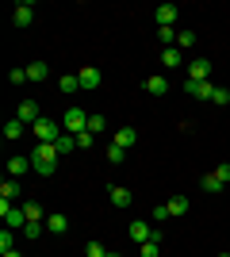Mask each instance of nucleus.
Masks as SVG:
<instances>
[{
	"label": "nucleus",
	"mask_w": 230,
	"mask_h": 257,
	"mask_svg": "<svg viewBox=\"0 0 230 257\" xmlns=\"http://www.w3.org/2000/svg\"><path fill=\"white\" fill-rule=\"evenodd\" d=\"M58 158L62 154L54 150V142H35V150H31V165L39 177H50V173L58 169Z\"/></svg>",
	"instance_id": "nucleus-1"
},
{
	"label": "nucleus",
	"mask_w": 230,
	"mask_h": 257,
	"mask_svg": "<svg viewBox=\"0 0 230 257\" xmlns=\"http://www.w3.org/2000/svg\"><path fill=\"white\" fill-rule=\"evenodd\" d=\"M31 135H35V139H39V142H58V139H62V131H58V123H54V119H39V123H35V127H31Z\"/></svg>",
	"instance_id": "nucleus-2"
},
{
	"label": "nucleus",
	"mask_w": 230,
	"mask_h": 257,
	"mask_svg": "<svg viewBox=\"0 0 230 257\" xmlns=\"http://www.w3.org/2000/svg\"><path fill=\"white\" fill-rule=\"evenodd\" d=\"M88 131V115L81 107H69L66 111V135H85Z\"/></svg>",
	"instance_id": "nucleus-3"
},
{
	"label": "nucleus",
	"mask_w": 230,
	"mask_h": 257,
	"mask_svg": "<svg viewBox=\"0 0 230 257\" xmlns=\"http://www.w3.org/2000/svg\"><path fill=\"white\" fill-rule=\"evenodd\" d=\"M16 119H20V123H31V127H35V123L43 119V115H39V104H35V100H20V107H16Z\"/></svg>",
	"instance_id": "nucleus-4"
},
{
	"label": "nucleus",
	"mask_w": 230,
	"mask_h": 257,
	"mask_svg": "<svg viewBox=\"0 0 230 257\" xmlns=\"http://www.w3.org/2000/svg\"><path fill=\"white\" fill-rule=\"evenodd\" d=\"M12 23H16V27H31V23H35V4H31V0H23L20 8L12 12Z\"/></svg>",
	"instance_id": "nucleus-5"
},
{
	"label": "nucleus",
	"mask_w": 230,
	"mask_h": 257,
	"mask_svg": "<svg viewBox=\"0 0 230 257\" xmlns=\"http://www.w3.org/2000/svg\"><path fill=\"white\" fill-rule=\"evenodd\" d=\"M184 88H188V96H196V100L215 96V85H211V81H184Z\"/></svg>",
	"instance_id": "nucleus-6"
},
{
	"label": "nucleus",
	"mask_w": 230,
	"mask_h": 257,
	"mask_svg": "<svg viewBox=\"0 0 230 257\" xmlns=\"http://www.w3.org/2000/svg\"><path fill=\"white\" fill-rule=\"evenodd\" d=\"M108 200H111L115 207H131L134 196H131V188H123V184H111V188H108Z\"/></svg>",
	"instance_id": "nucleus-7"
},
{
	"label": "nucleus",
	"mask_w": 230,
	"mask_h": 257,
	"mask_svg": "<svg viewBox=\"0 0 230 257\" xmlns=\"http://www.w3.org/2000/svg\"><path fill=\"white\" fill-rule=\"evenodd\" d=\"M211 77V62L207 58H196V62L188 65V81H207Z\"/></svg>",
	"instance_id": "nucleus-8"
},
{
	"label": "nucleus",
	"mask_w": 230,
	"mask_h": 257,
	"mask_svg": "<svg viewBox=\"0 0 230 257\" xmlns=\"http://www.w3.org/2000/svg\"><path fill=\"white\" fill-rule=\"evenodd\" d=\"M153 16H157V27H173L176 16H180V8H176V4H161V8L153 12Z\"/></svg>",
	"instance_id": "nucleus-9"
},
{
	"label": "nucleus",
	"mask_w": 230,
	"mask_h": 257,
	"mask_svg": "<svg viewBox=\"0 0 230 257\" xmlns=\"http://www.w3.org/2000/svg\"><path fill=\"white\" fill-rule=\"evenodd\" d=\"M77 77H81V88H100V69L96 65H81Z\"/></svg>",
	"instance_id": "nucleus-10"
},
{
	"label": "nucleus",
	"mask_w": 230,
	"mask_h": 257,
	"mask_svg": "<svg viewBox=\"0 0 230 257\" xmlns=\"http://www.w3.org/2000/svg\"><path fill=\"white\" fill-rule=\"evenodd\" d=\"M153 234H157V226H150V223H131V242H138V246H142V242H150Z\"/></svg>",
	"instance_id": "nucleus-11"
},
{
	"label": "nucleus",
	"mask_w": 230,
	"mask_h": 257,
	"mask_svg": "<svg viewBox=\"0 0 230 257\" xmlns=\"http://www.w3.org/2000/svg\"><path fill=\"white\" fill-rule=\"evenodd\" d=\"M46 230H50V234H66V230H69V219H66L62 211L46 215Z\"/></svg>",
	"instance_id": "nucleus-12"
},
{
	"label": "nucleus",
	"mask_w": 230,
	"mask_h": 257,
	"mask_svg": "<svg viewBox=\"0 0 230 257\" xmlns=\"http://www.w3.org/2000/svg\"><path fill=\"white\" fill-rule=\"evenodd\" d=\"M146 92H150V96H165V92H169V81H165L161 73L146 77Z\"/></svg>",
	"instance_id": "nucleus-13"
},
{
	"label": "nucleus",
	"mask_w": 230,
	"mask_h": 257,
	"mask_svg": "<svg viewBox=\"0 0 230 257\" xmlns=\"http://www.w3.org/2000/svg\"><path fill=\"white\" fill-rule=\"evenodd\" d=\"M111 142H115V146H123V150H131L134 142H138V135H134L131 127H119V131H115V139H111Z\"/></svg>",
	"instance_id": "nucleus-14"
},
{
	"label": "nucleus",
	"mask_w": 230,
	"mask_h": 257,
	"mask_svg": "<svg viewBox=\"0 0 230 257\" xmlns=\"http://www.w3.org/2000/svg\"><path fill=\"white\" fill-rule=\"evenodd\" d=\"M138 253H142V257H157V253H161V226H157V234H153L150 242L138 246Z\"/></svg>",
	"instance_id": "nucleus-15"
},
{
	"label": "nucleus",
	"mask_w": 230,
	"mask_h": 257,
	"mask_svg": "<svg viewBox=\"0 0 230 257\" xmlns=\"http://www.w3.org/2000/svg\"><path fill=\"white\" fill-rule=\"evenodd\" d=\"M58 88H62L66 96H73V92H81V77H77V73H66L62 81H58Z\"/></svg>",
	"instance_id": "nucleus-16"
},
{
	"label": "nucleus",
	"mask_w": 230,
	"mask_h": 257,
	"mask_svg": "<svg viewBox=\"0 0 230 257\" xmlns=\"http://www.w3.org/2000/svg\"><path fill=\"white\" fill-rule=\"evenodd\" d=\"M27 169H35L31 158H8V173H12V177H23Z\"/></svg>",
	"instance_id": "nucleus-17"
},
{
	"label": "nucleus",
	"mask_w": 230,
	"mask_h": 257,
	"mask_svg": "<svg viewBox=\"0 0 230 257\" xmlns=\"http://www.w3.org/2000/svg\"><path fill=\"white\" fill-rule=\"evenodd\" d=\"M0 200H20V181L16 177H8V181L0 184Z\"/></svg>",
	"instance_id": "nucleus-18"
},
{
	"label": "nucleus",
	"mask_w": 230,
	"mask_h": 257,
	"mask_svg": "<svg viewBox=\"0 0 230 257\" xmlns=\"http://www.w3.org/2000/svg\"><path fill=\"white\" fill-rule=\"evenodd\" d=\"M161 65L165 69H176V65H180V50H176V46H165L161 50Z\"/></svg>",
	"instance_id": "nucleus-19"
},
{
	"label": "nucleus",
	"mask_w": 230,
	"mask_h": 257,
	"mask_svg": "<svg viewBox=\"0 0 230 257\" xmlns=\"http://www.w3.org/2000/svg\"><path fill=\"white\" fill-rule=\"evenodd\" d=\"M54 150L62 154V158H66V154H73V150H77V135H62V139L54 142Z\"/></svg>",
	"instance_id": "nucleus-20"
},
{
	"label": "nucleus",
	"mask_w": 230,
	"mask_h": 257,
	"mask_svg": "<svg viewBox=\"0 0 230 257\" xmlns=\"http://www.w3.org/2000/svg\"><path fill=\"white\" fill-rule=\"evenodd\" d=\"M23 211H27V223H46V215H43V207L35 204V200H27V204H23Z\"/></svg>",
	"instance_id": "nucleus-21"
},
{
	"label": "nucleus",
	"mask_w": 230,
	"mask_h": 257,
	"mask_svg": "<svg viewBox=\"0 0 230 257\" xmlns=\"http://www.w3.org/2000/svg\"><path fill=\"white\" fill-rule=\"evenodd\" d=\"M46 73H50L46 62H31V65H27V81H46Z\"/></svg>",
	"instance_id": "nucleus-22"
},
{
	"label": "nucleus",
	"mask_w": 230,
	"mask_h": 257,
	"mask_svg": "<svg viewBox=\"0 0 230 257\" xmlns=\"http://www.w3.org/2000/svg\"><path fill=\"white\" fill-rule=\"evenodd\" d=\"M108 131V119L104 115H88V135H104Z\"/></svg>",
	"instance_id": "nucleus-23"
},
{
	"label": "nucleus",
	"mask_w": 230,
	"mask_h": 257,
	"mask_svg": "<svg viewBox=\"0 0 230 257\" xmlns=\"http://www.w3.org/2000/svg\"><path fill=\"white\" fill-rule=\"evenodd\" d=\"M176 35H180L176 27H157V39H161L165 46H176Z\"/></svg>",
	"instance_id": "nucleus-24"
},
{
	"label": "nucleus",
	"mask_w": 230,
	"mask_h": 257,
	"mask_svg": "<svg viewBox=\"0 0 230 257\" xmlns=\"http://www.w3.org/2000/svg\"><path fill=\"white\" fill-rule=\"evenodd\" d=\"M188 211V196H173L169 200V215H184Z\"/></svg>",
	"instance_id": "nucleus-25"
},
{
	"label": "nucleus",
	"mask_w": 230,
	"mask_h": 257,
	"mask_svg": "<svg viewBox=\"0 0 230 257\" xmlns=\"http://www.w3.org/2000/svg\"><path fill=\"white\" fill-rule=\"evenodd\" d=\"M108 161H111V165H123V161H127V150L111 142V146H108Z\"/></svg>",
	"instance_id": "nucleus-26"
},
{
	"label": "nucleus",
	"mask_w": 230,
	"mask_h": 257,
	"mask_svg": "<svg viewBox=\"0 0 230 257\" xmlns=\"http://www.w3.org/2000/svg\"><path fill=\"white\" fill-rule=\"evenodd\" d=\"M85 257H108V249H104L96 238H92V242H85Z\"/></svg>",
	"instance_id": "nucleus-27"
},
{
	"label": "nucleus",
	"mask_w": 230,
	"mask_h": 257,
	"mask_svg": "<svg viewBox=\"0 0 230 257\" xmlns=\"http://www.w3.org/2000/svg\"><path fill=\"white\" fill-rule=\"evenodd\" d=\"M4 135H8V139H20V135H23V123H20V119H8V123H4Z\"/></svg>",
	"instance_id": "nucleus-28"
},
{
	"label": "nucleus",
	"mask_w": 230,
	"mask_h": 257,
	"mask_svg": "<svg viewBox=\"0 0 230 257\" xmlns=\"http://www.w3.org/2000/svg\"><path fill=\"white\" fill-rule=\"evenodd\" d=\"M192 43H196V35H192V31H180V35H176V50H184V46H192Z\"/></svg>",
	"instance_id": "nucleus-29"
},
{
	"label": "nucleus",
	"mask_w": 230,
	"mask_h": 257,
	"mask_svg": "<svg viewBox=\"0 0 230 257\" xmlns=\"http://www.w3.org/2000/svg\"><path fill=\"white\" fill-rule=\"evenodd\" d=\"M203 192H222V184L215 181V173H207V177H203Z\"/></svg>",
	"instance_id": "nucleus-30"
},
{
	"label": "nucleus",
	"mask_w": 230,
	"mask_h": 257,
	"mask_svg": "<svg viewBox=\"0 0 230 257\" xmlns=\"http://www.w3.org/2000/svg\"><path fill=\"white\" fill-rule=\"evenodd\" d=\"M27 81V69H8V85H23Z\"/></svg>",
	"instance_id": "nucleus-31"
},
{
	"label": "nucleus",
	"mask_w": 230,
	"mask_h": 257,
	"mask_svg": "<svg viewBox=\"0 0 230 257\" xmlns=\"http://www.w3.org/2000/svg\"><path fill=\"white\" fill-rule=\"evenodd\" d=\"M153 219H157V223H165V219H173V215H169V204H157V207H153Z\"/></svg>",
	"instance_id": "nucleus-32"
},
{
	"label": "nucleus",
	"mask_w": 230,
	"mask_h": 257,
	"mask_svg": "<svg viewBox=\"0 0 230 257\" xmlns=\"http://www.w3.org/2000/svg\"><path fill=\"white\" fill-rule=\"evenodd\" d=\"M39 230H46V223H27V226H23V234H27V238H39Z\"/></svg>",
	"instance_id": "nucleus-33"
},
{
	"label": "nucleus",
	"mask_w": 230,
	"mask_h": 257,
	"mask_svg": "<svg viewBox=\"0 0 230 257\" xmlns=\"http://www.w3.org/2000/svg\"><path fill=\"white\" fill-rule=\"evenodd\" d=\"M211 104H230V92H226V88H215V96H211Z\"/></svg>",
	"instance_id": "nucleus-34"
},
{
	"label": "nucleus",
	"mask_w": 230,
	"mask_h": 257,
	"mask_svg": "<svg viewBox=\"0 0 230 257\" xmlns=\"http://www.w3.org/2000/svg\"><path fill=\"white\" fill-rule=\"evenodd\" d=\"M215 181H219V184L230 181V165H219V169H215Z\"/></svg>",
	"instance_id": "nucleus-35"
},
{
	"label": "nucleus",
	"mask_w": 230,
	"mask_h": 257,
	"mask_svg": "<svg viewBox=\"0 0 230 257\" xmlns=\"http://www.w3.org/2000/svg\"><path fill=\"white\" fill-rule=\"evenodd\" d=\"M12 249V230H4V234H0V253H8Z\"/></svg>",
	"instance_id": "nucleus-36"
},
{
	"label": "nucleus",
	"mask_w": 230,
	"mask_h": 257,
	"mask_svg": "<svg viewBox=\"0 0 230 257\" xmlns=\"http://www.w3.org/2000/svg\"><path fill=\"white\" fill-rule=\"evenodd\" d=\"M92 139H96V135H88V131H85V135H77V146L85 150V146H92Z\"/></svg>",
	"instance_id": "nucleus-37"
},
{
	"label": "nucleus",
	"mask_w": 230,
	"mask_h": 257,
	"mask_svg": "<svg viewBox=\"0 0 230 257\" xmlns=\"http://www.w3.org/2000/svg\"><path fill=\"white\" fill-rule=\"evenodd\" d=\"M4 257H20V253H16V249H8V253H4Z\"/></svg>",
	"instance_id": "nucleus-38"
},
{
	"label": "nucleus",
	"mask_w": 230,
	"mask_h": 257,
	"mask_svg": "<svg viewBox=\"0 0 230 257\" xmlns=\"http://www.w3.org/2000/svg\"><path fill=\"white\" fill-rule=\"evenodd\" d=\"M108 257H123V253H115V249H108Z\"/></svg>",
	"instance_id": "nucleus-39"
},
{
	"label": "nucleus",
	"mask_w": 230,
	"mask_h": 257,
	"mask_svg": "<svg viewBox=\"0 0 230 257\" xmlns=\"http://www.w3.org/2000/svg\"><path fill=\"white\" fill-rule=\"evenodd\" d=\"M219 257H230V253H219Z\"/></svg>",
	"instance_id": "nucleus-40"
}]
</instances>
